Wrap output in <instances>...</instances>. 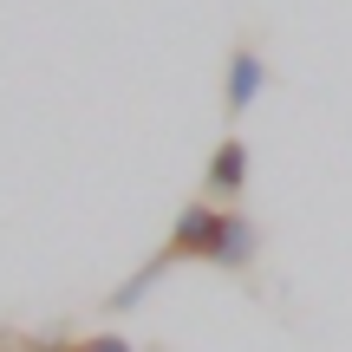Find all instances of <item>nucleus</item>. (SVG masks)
<instances>
[{
	"instance_id": "20e7f679",
	"label": "nucleus",
	"mask_w": 352,
	"mask_h": 352,
	"mask_svg": "<svg viewBox=\"0 0 352 352\" xmlns=\"http://www.w3.org/2000/svg\"><path fill=\"white\" fill-rule=\"evenodd\" d=\"M254 254H261V228H254V215H241V202H235V209H228V228H222V248H215L209 267L241 274V267H254Z\"/></svg>"
},
{
	"instance_id": "39448f33",
	"label": "nucleus",
	"mask_w": 352,
	"mask_h": 352,
	"mask_svg": "<svg viewBox=\"0 0 352 352\" xmlns=\"http://www.w3.org/2000/svg\"><path fill=\"white\" fill-rule=\"evenodd\" d=\"M164 274H170V254H164V248H157V254H151V261H144V267H138V274H131V280H124V287H118V294H111V314H131V307H138V300H144V294H151V287H157V280H164Z\"/></svg>"
},
{
	"instance_id": "f257e3e1",
	"label": "nucleus",
	"mask_w": 352,
	"mask_h": 352,
	"mask_svg": "<svg viewBox=\"0 0 352 352\" xmlns=\"http://www.w3.org/2000/svg\"><path fill=\"white\" fill-rule=\"evenodd\" d=\"M222 228H228V202L196 196V202L176 209V222H170V235H164V254H170V261H215Z\"/></svg>"
},
{
	"instance_id": "f03ea898",
	"label": "nucleus",
	"mask_w": 352,
	"mask_h": 352,
	"mask_svg": "<svg viewBox=\"0 0 352 352\" xmlns=\"http://www.w3.org/2000/svg\"><path fill=\"white\" fill-rule=\"evenodd\" d=\"M248 164H254V157H248V144L228 131V138L209 151V164H202V196L235 209V202H241V189H248Z\"/></svg>"
},
{
	"instance_id": "423d86ee",
	"label": "nucleus",
	"mask_w": 352,
	"mask_h": 352,
	"mask_svg": "<svg viewBox=\"0 0 352 352\" xmlns=\"http://www.w3.org/2000/svg\"><path fill=\"white\" fill-rule=\"evenodd\" d=\"M72 352H138V346H131L124 333H85V340H78Z\"/></svg>"
},
{
	"instance_id": "0eeeda50",
	"label": "nucleus",
	"mask_w": 352,
	"mask_h": 352,
	"mask_svg": "<svg viewBox=\"0 0 352 352\" xmlns=\"http://www.w3.org/2000/svg\"><path fill=\"white\" fill-rule=\"evenodd\" d=\"M78 340H72V333H52V340H26L20 352H72Z\"/></svg>"
},
{
	"instance_id": "7ed1b4c3",
	"label": "nucleus",
	"mask_w": 352,
	"mask_h": 352,
	"mask_svg": "<svg viewBox=\"0 0 352 352\" xmlns=\"http://www.w3.org/2000/svg\"><path fill=\"white\" fill-rule=\"evenodd\" d=\"M261 91H267V59L254 46H235V52H228V72H222V111L228 118H248Z\"/></svg>"
}]
</instances>
